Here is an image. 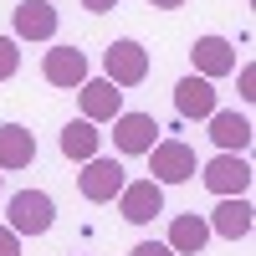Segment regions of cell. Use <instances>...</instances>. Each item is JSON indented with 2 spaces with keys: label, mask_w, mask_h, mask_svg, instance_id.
<instances>
[{
  "label": "cell",
  "mask_w": 256,
  "mask_h": 256,
  "mask_svg": "<svg viewBox=\"0 0 256 256\" xmlns=\"http://www.w3.org/2000/svg\"><path fill=\"white\" fill-rule=\"evenodd\" d=\"M6 226L16 230V236H46V230L56 226V200L46 195V190H20V195H10L6 205Z\"/></svg>",
  "instance_id": "cell-1"
},
{
  "label": "cell",
  "mask_w": 256,
  "mask_h": 256,
  "mask_svg": "<svg viewBox=\"0 0 256 256\" xmlns=\"http://www.w3.org/2000/svg\"><path fill=\"white\" fill-rule=\"evenodd\" d=\"M195 174H200V159H195L190 144L159 138L154 148H148V180H154V184H184V180H195Z\"/></svg>",
  "instance_id": "cell-2"
},
{
  "label": "cell",
  "mask_w": 256,
  "mask_h": 256,
  "mask_svg": "<svg viewBox=\"0 0 256 256\" xmlns=\"http://www.w3.org/2000/svg\"><path fill=\"white\" fill-rule=\"evenodd\" d=\"M200 180H205L210 195L236 200V195H246V190H251V164H246L241 154H216L210 164H200Z\"/></svg>",
  "instance_id": "cell-3"
},
{
  "label": "cell",
  "mask_w": 256,
  "mask_h": 256,
  "mask_svg": "<svg viewBox=\"0 0 256 256\" xmlns=\"http://www.w3.org/2000/svg\"><path fill=\"white\" fill-rule=\"evenodd\" d=\"M102 72H108V82L123 92V88H138V82L148 77V52L138 46V41H113L108 52H102Z\"/></svg>",
  "instance_id": "cell-4"
},
{
  "label": "cell",
  "mask_w": 256,
  "mask_h": 256,
  "mask_svg": "<svg viewBox=\"0 0 256 256\" xmlns=\"http://www.w3.org/2000/svg\"><path fill=\"white\" fill-rule=\"evenodd\" d=\"M118 216L128 226H148L154 216H164V184H154V180H128L118 190Z\"/></svg>",
  "instance_id": "cell-5"
},
{
  "label": "cell",
  "mask_w": 256,
  "mask_h": 256,
  "mask_svg": "<svg viewBox=\"0 0 256 256\" xmlns=\"http://www.w3.org/2000/svg\"><path fill=\"white\" fill-rule=\"evenodd\" d=\"M128 180H123V164L118 159H88L82 164V174H77V190H82V200H92V205H108V200H118V190H123Z\"/></svg>",
  "instance_id": "cell-6"
},
{
  "label": "cell",
  "mask_w": 256,
  "mask_h": 256,
  "mask_svg": "<svg viewBox=\"0 0 256 256\" xmlns=\"http://www.w3.org/2000/svg\"><path fill=\"white\" fill-rule=\"evenodd\" d=\"M190 62H195V77L216 82V77H226V72H236V46H230L226 36H195Z\"/></svg>",
  "instance_id": "cell-7"
},
{
  "label": "cell",
  "mask_w": 256,
  "mask_h": 256,
  "mask_svg": "<svg viewBox=\"0 0 256 256\" xmlns=\"http://www.w3.org/2000/svg\"><path fill=\"white\" fill-rule=\"evenodd\" d=\"M77 102H82V118H88V123H113L123 113V92L113 88L108 77H88L77 88Z\"/></svg>",
  "instance_id": "cell-8"
},
{
  "label": "cell",
  "mask_w": 256,
  "mask_h": 256,
  "mask_svg": "<svg viewBox=\"0 0 256 256\" xmlns=\"http://www.w3.org/2000/svg\"><path fill=\"white\" fill-rule=\"evenodd\" d=\"M251 216H256L251 200H246V195H236V200H220L216 210H210L205 226H210V236H220V241H246V236H251V226H256Z\"/></svg>",
  "instance_id": "cell-9"
},
{
  "label": "cell",
  "mask_w": 256,
  "mask_h": 256,
  "mask_svg": "<svg viewBox=\"0 0 256 256\" xmlns=\"http://www.w3.org/2000/svg\"><path fill=\"white\" fill-rule=\"evenodd\" d=\"M113 144H118V154H148L159 144L154 113H118L113 118Z\"/></svg>",
  "instance_id": "cell-10"
},
{
  "label": "cell",
  "mask_w": 256,
  "mask_h": 256,
  "mask_svg": "<svg viewBox=\"0 0 256 256\" xmlns=\"http://www.w3.org/2000/svg\"><path fill=\"white\" fill-rule=\"evenodd\" d=\"M41 77H46L52 88H82V82H88V52L52 46L46 56H41Z\"/></svg>",
  "instance_id": "cell-11"
},
{
  "label": "cell",
  "mask_w": 256,
  "mask_h": 256,
  "mask_svg": "<svg viewBox=\"0 0 256 256\" xmlns=\"http://www.w3.org/2000/svg\"><path fill=\"white\" fill-rule=\"evenodd\" d=\"M62 16L52 0H20L16 6V41H52Z\"/></svg>",
  "instance_id": "cell-12"
},
{
  "label": "cell",
  "mask_w": 256,
  "mask_h": 256,
  "mask_svg": "<svg viewBox=\"0 0 256 256\" xmlns=\"http://www.w3.org/2000/svg\"><path fill=\"white\" fill-rule=\"evenodd\" d=\"M205 123H210V138L220 144V154H246V148H251V118H246V113L216 108Z\"/></svg>",
  "instance_id": "cell-13"
},
{
  "label": "cell",
  "mask_w": 256,
  "mask_h": 256,
  "mask_svg": "<svg viewBox=\"0 0 256 256\" xmlns=\"http://www.w3.org/2000/svg\"><path fill=\"white\" fill-rule=\"evenodd\" d=\"M174 108L180 118H210L216 113V82H205V77H180V88H174Z\"/></svg>",
  "instance_id": "cell-14"
},
{
  "label": "cell",
  "mask_w": 256,
  "mask_h": 256,
  "mask_svg": "<svg viewBox=\"0 0 256 256\" xmlns=\"http://www.w3.org/2000/svg\"><path fill=\"white\" fill-rule=\"evenodd\" d=\"M205 241H210L205 216H195V210H190V216H174V220H169V241H164V246L174 251V256H200Z\"/></svg>",
  "instance_id": "cell-15"
},
{
  "label": "cell",
  "mask_w": 256,
  "mask_h": 256,
  "mask_svg": "<svg viewBox=\"0 0 256 256\" xmlns=\"http://www.w3.org/2000/svg\"><path fill=\"white\" fill-rule=\"evenodd\" d=\"M36 159V134L20 123H0V169H31Z\"/></svg>",
  "instance_id": "cell-16"
},
{
  "label": "cell",
  "mask_w": 256,
  "mask_h": 256,
  "mask_svg": "<svg viewBox=\"0 0 256 256\" xmlns=\"http://www.w3.org/2000/svg\"><path fill=\"white\" fill-rule=\"evenodd\" d=\"M62 154L67 159H77V164H88V159H98V148H102V134H98V123H88V118H77V123H67L62 128Z\"/></svg>",
  "instance_id": "cell-17"
},
{
  "label": "cell",
  "mask_w": 256,
  "mask_h": 256,
  "mask_svg": "<svg viewBox=\"0 0 256 256\" xmlns=\"http://www.w3.org/2000/svg\"><path fill=\"white\" fill-rule=\"evenodd\" d=\"M20 72V41L16 36H0V82H10Z\"/></svg>",
  "instance_id": "cell-18"
},
{
  "label": "cell",
  "mask_w": 256,
  "mask_h": 256,
  "mask_svg": "<svg viewBox=\"0 0 256 256\" xmlns=\"http://www.w3.org/2000/svg\"><path fill=\"white\" fill-rule=\"evenodd\" d=\"M0 256H20V236L10 226H0Z\"/></svg>",
  "instance_id": "cell-19"
},
{
  "label": "cell",
  "mask_w": 256,
  "mask_h": 256,
  "mask_svg": "<svg viewBox=\"0 0 256 256\" xmlns=\"http://www.w3.org/2000/svg\"><path fill=\"white\" fill-rule=\"evenodd\" d=\"M128 256H174V251H169L164 241H138V246L128 251Z\"/></svg>",
  "instance_id": "cell-20"
},
{
  "label": "cell",
  "mask_w": 256,
  "mask_h": 256,
  "mask_svg": "<svg viewBox=\"0 0 256 256\" xmlns=\"http://www.w3.org/2000/svg\"><path fill=\"white\" fill-rule=\"evenodd\" d=\"M241 98H246V102L256 98V67H241Z\"/></svg>",
  "instance_id": "cell-21"
},
{
  "label": "cell",
  "mask_w": 256,
  "mask_h": 256,
  "mask_svg": "<svg viewBox=\"0 0 256 256\" xmlns=\"http://www.w3.org/2000/svg\"><path fill=\"white\" fill-rule=\"evenodd\" d=\"M82 10H92V16H108V10H118V0H82Z\"/></svg>",
  "instance_id": "cell-22"
},
{
  "label": "cell",
  "mask_w": 256,
  "mask_h": 256,
  "mask_svg": "<svg viewBox=\"0 0 256 256\" xmlns=\"http://www.w3.org/2000/svg\"><path fill=\"white\" fill-rule=\"evenodd\" d=\"M148 6H154V10H180L184 0H148Z\"/></svg>",
  "instance_id": "cell-23"
}]
</instances>
